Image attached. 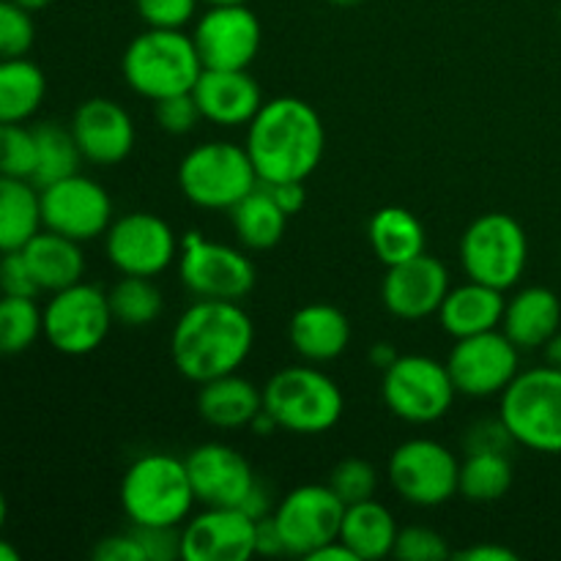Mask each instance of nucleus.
Masks as SVG:
<instances>
[{
  "label": "nucleus",
  "mask_w": 561,
  "mask_h": 561,
  "mask_svg": "<svg viewBox=\"0 0 561 561\" xmlns=\"http://www.w3.org/2000/svg\"><path fill=\"white\" fill-rule=\"evenodd\" d=\"M44 337L58 354L85 356L93 354L107 340L115 318L110 299L99 285L75 283L55 290L44 305Z\"/></svg>",
  "instance_id": "obj_10"
},
{
  "label": "nucleus",
  "mask_w": 561,
  "mask_h": 561,
  "mask_svg": "<svg viewBox=\"0 0 561 561\" xmlns=\"http://www.w3.org/2000/svg\"><path fill=\"white\" fill-rule=\"evenodd\" d=\"M22 252H25V261L42 294L69 288V285L80 283L85 274V255L80 250V241L66 239L55 230L42 228L22 247Z\"/></svg>",
  "instance_id": "obj_27"
},
{
  "label": "nucleus",
  "mask_w": 561,
  "mask_h": 561,
  "mask_svg": "<svg viewBox=\"0 0 561 561\" xmlns=\"http://www.w3.org/2000/svg\"><path fill=\"white\" fill-rule=\"evenodd\" d=\"M561 327V301L551 288L531 285L518 290L513 299L504 305L502 332L518 345L520 351L546 348L548 340Z\"/></svg>",
  "instance_id": "obj_24"
},
{
  "label": "nucleus",
  "mask_w": 561,
  "mask_h": 561,
  "mask_svg": "<svg viewBox=\"0 0 561 561\" xmlns=\"http://www.w3.org/2000/svg\"><path fill=\"white\" fill-rule=\"evenodd\" d=\"M148 561L181 559V526H131Z\"/></svg>",
  "instance_id": "obj_44"
},
{
  "label": "nucleus",
  "mask_w": 561,
  "mask_h": 561,
  "mask_svg": "<svg viewBox=\"0 0 561 561\" xmlns=\"http://www.w3.org/2000/svg\"><path fill=\"white\" fill-rule=\"evenodd\" d=\"M71 135L85 162L113 168L135 148V121L124 104L93 96L75 110Z\"/></svg>",
  "instance_id": "obj_21"
},
{
  "label": "nucleus",
  "mask_w": 561,
  "mask_h": 561,
  "mask_svg": "<svg viewBox=\"0 0 561 561\" xmlns=\"http://www.w3.org/2000/svg\"><path fill=\"white\" fill-rule=\"evenodd\" d=\"M208 5H233V3H250V0H206Z\"/></svg>",
  "instance_id": "obj_58"
},
{
  "label": "nucleus",
  "mask_w": 561,
  "mask_h": 561,
  "mask_svg": "<svg viewBox=\"0 0 561 561\" xmlns=\"http://www.w3.org/2000/svg\"><path fill=\"white\" fill-rule=\"evenodd\" d=\"M367 239L383 266L411 261L425 252V228L414 211L403 206H383L367 222Z\"/></svg>",
  "instance_id": "obj_31"
},
{
  "label": "nucleus",
  "mask_w": 561,
  "mask_h": 561,
  "mask_svg": "<svg viewBox=\"0 0 561 561\" xmlns=\"http://www.w3.org/2000/svg\"><path fill=\"white\" fill-rule=\"evenodd\" d=\"M0 561H20V551L3 537H0Z\"/></svg>",
  "instance_id": "obj_55"
},
{
  "label": "nucleus",
  "mask_w": 561,
  "mask_h": 561,
  "mask_svg": "<svg viewBox=\"0 0 561 561\" xmlns=\"http://www.w3.org/2000/svg\"><path fill=\"white\" fill-rule=\"evenodd\" d=\"M345 504L329 485H299L285 493L272 518L288 557H310L340 537Z\"/></svg>",
  "instance_id": "obj_15"
},
{
  "label": "nucleus",
  "mask_w": 561,
  "mask_h": 561,
  "mask_svg": "<svg viewBox=\"0 0 561 561\" xmlns=\"http://www.w3.org/2000/svg\"><path fill=\"white\" fill-rule=\"evenodd\" d=\"M499 416L515 444L561 455V370L546 365L518 373L502 392Z\"/></svg>",
  "instance_id": "obj_6"
},
{
  "label": "nucleus",
  "mask_w": 561,
  "mask_h": 561,
  "mask_svg": "<svg viewBox=\"0 0 561 561\" xmlns=\"http://www.w3.org/2000/svg\"><path fill=\"white\" fill-rule=\"evenodd\" d=\"M5 518H9V502H5L3 491H0V531H3V526H5Z\"/></svg>",
  "instance_id": "obj_57"
},
{
  "label": "nucleus",
  "mask_w": 561,
  "mask_h": 561,
  "mask_svg": "<svg viewBox=\"0 0 561 561\" xmlns=\"http://www.w3.org/2000/svg\"><path fill=\"white\" fill-rule=\"evenodd\" d=\"M559 22H561V5H559Z\"/></svg>",
  "instance_id": "obj_60"
},
{
  "label": "nucleus",
  "mask_w": 561,
  "mask_h": 561,
  "mask_svg": "<svg viewBox=\"0 0 561 561\" xmlns=\"http://www.w3.org/2000/svg\"><path fill=\"white\" fill-rule=\"evenodd\" d=\"M263 184V181H261ZM268 190V195L277 201V206L283 208L288 217L299 214L307 203V190L305 181H274V184H263Z\"/></svg>",
  "instance_id": "obj_47"
},
{
  "label": "nucleus",
  "mask_w": 561,
  "mask_h": 561,
  "mask_svg": "<svg viewBox=\"0 0 561 561\" xmlns=\"http://www.w3.org/2000/svg\"><path fill=\"white\" fill-rule=\"evenodd\" d=\"M398 535L392 513L376 499H367L345 507L337 540H343L359 561H378L392 557Z\"/></svg>",
  "instance_id": "obj_28"
},
{
  "label": "nucleus",
  "mask_w": 561,
  "mask_h": 561,
  "mask_svg": "<svg viewBox=\"0 0 561 561\" xmlns=\"http://www.w3.org/2000/svg\"><path fill=\"white\" fill-rule=\"evenodd\" d=\"M153 115H157L159 129L168 131V135H190L203 121L201 107H197L192 91L153 102Z\"/></svg>",
  "instance_id": "obj_41"
},
{
  "label": "nucleus",
  "mask_w": 561,
  "mask_h": 561,
  "mask_svg": "<svg viewBox=\"0 0 561 561\" xmlns=\"http://www.w3.org/2000/svg\"><path fill=\"white\" fill-rule=\"evenodd\" d=\"M33 11L22 9L14 0H0V60L25 58L36 42Z\"/></svg>",
  "instance_id": "obj_39"
},
{
  "label": "nucleus",
  "mask_w": 561,
  "mask_h": 561,
  "mask_svg": "<svg viewBox=\"0 0 561 561\" xmlns=\"http://www.w3.org/2000/svg\"><path fill=\"white\" fill-rule=\"evenodd\" d=\"M42 228L38 186L27 179L0 175V255L22 250Z\"/></svg>",
  "instance_id": "obj_29"
},
{
  "label": "nucleus",
  "mask_w": 561,
  "mask_h": 561,
  "mask_svg": "<svg viewBox=\"0 0 561 561\" xmlns=\"http://www.w3.org/2000/svg\"><path fill=\"white\" fill-rule=\"evenodd\" d=\"M121 75L137 96L148 102L190 93L203 75L195 42L175 27H146L121 58Z\"/></svg>",
  "instance_id": "obj_4"
},
{
  "label": "nucleus",
  "mask_w": 561,
  "mask_h": 561,
  "mask_svg": "<svg viewBox=\"0 0 561 561\" xmlns=\"http://www.w3.org/2000/svg\"><path fill=\"white\" fill-rule=\"evenodd\" d=\"M387 471L394 493L414 507H442L458 496V458L433 438H411L400 444L389 458Z\"/></svg>",
  "instance_id": "obj_12"
},
{
  "label": "nucleus",
  "mask_w": 561,
  "mask_h": 561,
  "mask_svg": "<svg viewBox=\"0 0 561 561\" xmlns=\"http://www.w3.org/2000/svg\"><path fill=\"white\" fill-rule=\"evenodd\" d=\"M263 409L277 420L279 431L294 436L329 433L345 411L337 381L310 365L285 367L263 387Z\"/></svg>",
  "instance_id": "obj_5"
},
{
  "label": "nucleus",
  "mask_w": 561,
  "mask_h": 561,
  "mask_svg": "<svg viewBox=\"0 0 561 561\" xmlns=\"http://www.w3.org/2000/svg\"><path fill=\"white\" fill-rule=\"evenodd\" d=\"M137 14L148 27H175L184 31L195 16L197 0H135Z\"/></svg>",
  "instance_id": "obj_42"
},
{
  "label": "nucleus",
  "mask_w": 561,
  "mask_h": 561,
  "mask_svg": "<svg viewBox=\"0 0 561 561\" xmlns=\"http://www.w3.org/2000/svg\"><path fill=\"white\" fill-rule=\"evenodd\" d=\"M104 252L121 274L157 277L173 263L179 239L173 236V228L157 214L131 211L113 219L104 233Z\"/></svg>",
  "instance_id": "obj_16"
},
{
  "label": "nucleus",
  "mask_w": 561,
  "mask_h": 561,
  "mask_svg": "<svg viewBox=\"0 0 561 561\" xmlns=\"http://www.w3.org/2000/svg\"><path fill=\"white\" fill-rule=\"evenodd\" d=\"M179 186L186 201L206 211H230L257 186V173L244 146L208 140L192 148L179 164Z\"/></svg>",
  "instance_id": "obj_7"
},
{
  "label": "nucleus",
  "mask_w": 561,
  "mask_h": 561,
  "mask_svg": "<svg viewBox=\"0 0 561 561\" xmlns=\"http://www.w3.org/2000/svg\"><path fill=\"white\" fill-rule=\"evenodd\" d=\"M247 153L257 181H307L327 151V129L310 102L299 96H277L263 102L247 124Z\"/></svg>",
  "instance_id": "obj_1"
},
{
  "label": "nucleus",
  "mask_w": 561,
  "mask_h": 561,
  "mask_svg": "<svg viewBox=\"0 0 561 561\" xmlns=\"http://www.w3.org/2000/svg\"><path fill=\"white\" fill-rule=\"evenodd\" d=\"M91 557L96 561H148L140 540L131 529L124 531V535H110L99 540Z\"/></svg>",
  "instance_id": "obj_46"
},
{
  "label": "nucleus",
  "mask_w": 561,
  "mask_h": 561,
  "mask_svg": "<svg viewBox=\"0 0 561 561\" xmlns=\"http://www.w3.org/2000/svg\"><path fill=\"white\" fill-rule=\"evenodd\" d=\"M327 485L337 493V499L345 504V507H351V504H359V502H367V499H373V493H376L378 488V474L367 460L345 458L334 466Z\"/></svg>",
  "instance_id": "obj_38"
},
{
  "label": "nucleus",
  "mask_w": 561,
  "mask_h": 561,
  "mask_svg": "<svg viewBox=\"0 0 561 561\" xmlns=\"http://www.w3.org/2000/svg\"><path fill=\"white\" fill-rule=\"evenodd\" d=\"M392 557L400 561H444L453 557V551L438 531L427 526H409L400 529Z\"/></svg>",
  "instance_id": "obj_40"
},
{
  "label": "nucleus",
  "mask_w": 561,
  "mask_h": 561,
  "mask_svg": "<svg viewBox=\"0 0 561 561\" xmlns=\"http://www.w3.org/2000/svg\"><path fill=\"white\" fill-rule=\"evenodd\" d=\"M261 409L263 389H257L250 378L239 376V373L211 378V381L201 383V392H197V414L217 431L250 427Z\"/></svg>",
  "instance_id": "obj_25"
},
{
  "label": "nucleus",
  "mask_w": 561,
  "mask_h": 561,
  "mask_svg": "<svg viewBox=\"0 0 561 561\" xmlns=\"http://www.w3.org/2000/svg\"><path fill=\"white\" fill-rule=\"evenodd\" d=\"M334 5H345V9H348V5H359L362 0H332Z\"/></svg>",
  "instance_id": "obj_59"
},
{
  "label": "nucleus",
  "mask_w": 561,
  "mask_h": 561,
  "mask_svg": "<svg viewBox=\"0 0 561 561\" xmlns=\"http://www.w3.org/2000/svg\"><path fill=\"white\" fill-rule=\"evenodd\" d=\"M195 499L203 507H241L247 493L255 488V471L239 449L208 442L184 458Z\"/></svg>",
  "instance_id": "obj_20"
},
{
  "label": "nucleus",
  "mask_w": 561,
  "mask_h": 561,
  "mask_svg": "<svg viewBox=\"0 0 561 561\" xmlns=\"http://www.w3.org/2000/svg\"><path fill=\"white\" fill-rule=\"evenodd\" d=\"M255 343V327L239 301L197 299L186 307L170 334V356L186 381L239 373Z\"/></svg>",
  "instance_id": "obj_2"
},
{
  "label": "nucleus",
  "mask_w": 561,
  "mask_h": 561,
  "mask_svg": "<svg viewBox=\"0 0 561 561\" xmlns=\"http://www.w3.org/2000/svg\"><path fill=\"white\" fill-rule=\"evenodd\" d=\"M257 553H261V557H283L285 553L283 535H279L272 515L255 520V557Z\"/></svg>",
  "instance_id": "obj_48"
},
{
  "label": "nucleus",
  "mask_w": 561,
  "mask_h": 561,
  "mask_svg": "<svg viewBox=\"0 0 561 561\" xmlns=\"http://www.w3.org/2000/svg\"><path fill=\"white\" fill-rule=\"evenodd\" d=\"M239 510H241V513L250 515L252 520H261V518H266V515L274 513V510H272V499H268V491L261 485V482H255V488H252V491L247 493V499H244V502H241Z\"/></svg>",
  "instance_id": "obj_50"
},
{
  "label": "nucleus",
  "mask_w": 561,
  "mask_h": 561,
  "mask_svg": "<svg viewBox=\"0 0 561 561\" xmlns=\"http://www.w3.org/2000/svg\"><path fill=\"white\" fill-rule=\"evenodd\" d=\"M255 557V520L239 507H206L181 526L184 561H247Z\"/></svg>",
  "instance_id": "obj_18"
},
{
  "label": "nucleus",
  "mask_w": 561,
  "mask_h": 561,
  "mask_svg": "<svg viewBox=\"0 0 561 561\" xmlns=\"http://www.w3.org/2000/svg\"><path fill=\"white\" fill-rule=\"evenodd\" d=\"M42 222L75 241H93L113 225V201L99 181L75 173L38 190Z\"/></svg>",
  "instance_id": "obj_14"
},
{
  "label": "nucleus",
  "mask_w": 561,
  "mask_h": 561,
  "mask_svg": "<svg viewBox=\"0 0 561 561\" xmlns=\"http://www.w3.org/2000/svg\"><path fill=\"white\" fill-rule=\"evenodd\" d=\"M290 345L296 354L312 365H327L345 354L351 343V321L340 307L312 301L299 307L288 327Z\"/></svg>",
  "instance_id": "obj_23"
},
{
  "label": "nucleus",
  "mask_w": 561,
  "mask_h": 561,
  "mask_svg": "<svg viewBox=\"0 0 561 561\" xmlns=\"http://www.w3.org/2000/svg\"><path fill=\"white\" fill-rule=\"evenodd\" d=\"M121 510L131 526H184L197 504L184 458L148 453L121 480Z\"/></svg>",
  "instance_id": "obj_3"
},
{
  "label": "nucleus",
  "mask_w": 561,
  "mask_h": 561,
  "mask_svg": "<svg viewBox=\"0 0 561 561\" xmlns=\"http://www.w3.org/2000/svg\"><path fill=\"white\" fill-rule=\"evenodd\" d=\"M203 121L217 126H247L263 107V91L247 69H203L192 88Z\"/></svg>",
  "instance_id": "obj_22"
},
{
  "label": "nucleus",
  "mask_w": 561,
  "mask_h": 561,
  "mask_svg": "<svg viewBox=\"0 0 561 561\" xmlns=\"http://www.w3.org/2000/svg\"><path fill=\"white\" fill-rule=\"evenodd\" d=\"M0 294L3 296H31L36 299L38 290L36 277H33L31 266L25 261V252H3L0 255Z\"/></svg>",
  "instance_id": "obj_43"
},
{
  "label": "nucleus",
  "mask_w": 561,
  "mask_h": 561,
  "mask_svg": "<svg viewBox=\"0 0 561 561\" xmlns=\"http://www.w3.org/2000/svg\"><path fill=\"white\" fill-rule=\"evenodd\" d=\"M449 294V272L438 257L422 255L387 266L381 283V301L400 321H422L436 316Z\"/></svg>",
  "instance_id": "obj_19"
},
{
  "label": "nucleus",
  "mask_w": 561,
  "mask_h": 561,
  "mask_svg": "<svg viewBox=\"0 0 561 561\" xmlns=\"http://www.w3.org/2000/svg\"><path fill=\"white\" fill-rule=\"evenodd\" d=\"M510 447H515V438L510 436L502 416L477 422L466 433V453H510Z\"/></svg>",
  "instance_id": "obj_45"
},
{
  "label": "nucleus",
  "mask_w": 561,
  "mask_h": 561,
  "mask_svg": "<svg viewBox=\"0 0 561 561\" xmlns=\"http://www.w3.org/2000/svg\"><path fill=\"white\" fill-rule=\"evenodd\" d=\"M14 3L22 5V9H27V11H42V9H47L53 0H14Z\"/></svg>",
  "instance_id": "obj_56"
},
{
  "label": "nucleus",
  "mask_w": 561,
  "mask_h": 561,
  "mask_svg": "<svg viewBox=\"0 0 561 561\" xmlns=\"http://www.w3.org/2000/svg\"><path fill=\"white\" fill-rule=\"evenodd\" d=\"M307 559H310V561H359L354 557V551H351V548L345 546L343 540H332L329 546L318 548V551L310 553Z\"/></svg>",
  "instance_id": "obj_51"
},
{
  "label": "nucleus",
  "mask_w": 561,
  "mask_h": 561,
  "mask_svg": "<svg viewBox=\"0 0 561 561\" xmlns=\"http://www.w3.org/2000/svg\"><path fill=\"white\" fill-rule=\"evenodd\" d=\"M107 299L115 323L129 329L151 327L164 310L162 290L157 288V283L151 277H135V274H124L113 285Z\"/></svg>",
  "instance_id": "obj_35"
},
{
  "label": "nucleus",
  "mask_w": 561,
  "mask_h": 561,
  "mask_svg": "<svg viewBox=\"0 0 561 561\" xmlns=\"http://www.w3.org/2000/svg\"><path fill=\"white\" fill-rule=\"evenodd\" d=\"M250 427H252V431L257 433V436H272L274 431H279L277 420H274V416L268 414L266 409H261V411H257V416H255V420L250 422Z\"/></svg>",
  "instance_id": "obj_53"
},
{
  "label": "nucleus",
  "mask_w": 561,
  "mask_h": 561,
  "mask_svg": "<svg viewBox=\"0 0 561 561\" xmlns=\"http://www.w3.org/2000/svg\"><path fill=\"white\" fill-rule=\"evenodd\" d=\"M398 356H400L398 351H394L389 343H383V340H381V343H376V345H373V348H370V362H373V365H376V367H381V370H387V367L392 365V362L398 359Z\"/></svg>",
  "instance_id": "obj_52"
},
{
  "label": "nucleus",
  "mask_w": 561,
  "mask_h": 561,
  "mask_svg": "<svg viewBox=\"0 0 561 561\" xmlns=\"http://www.w3.org/2000/svg\"><path fill=\"white\" fill-rule=\"evenodd\" d=\"M47 96V77L33 60H0V124H25Z\"/></svg>",
  "instance_id": "obj_32"
},
{
  "label": "nucleus",
  "mask_w": 561,
  "mask_h": 561,
  "mask_svg": "<svg viewBox=\"0 0 561 561\" xmlns=\"http://www.w3.org/2000/svg\"><path fill=\"white\" fill-rule=\"evenodd\" d=\"M520 348L499 329L455 340L449 351L447 370L458 394L466 398H491L502 394L518 376Z\"/></svg>",
  "instance_id": "obj_13"
},
{
  "label": "nucleus",
  "mask_w": 561,
  "mask_h": 561,
  "mask_svg": "<svg viewBox=\"0 0 561 561\" xmlns=\"http://www.w3.org/2000/svg\"><path fill=\"white\" fill-rule=\"evenodd\" d=\"M513 488V463L507 453H466L460 463L458 493L471 504H493Z\"/></svg>",
  "instance_id": "obj_34"
},
{
  "label": "nucleus",
  "mask_w": 561,
  "mask_h": 561,
  "mask_svg": "<svg viewBox=\"0 0 561 561\" xmlns=\"http://www.w3.org/2000/svg\"><path fill=\"white\" fill-rule=\"evenodd\" d=\"M33 137H36V170H33L31 181L38 190L66 179V175L80 173L82 153L71 135V126L66 129L58 121H42L33 126Z\"/></svg>",
  "instance_id": "obj_33"
},
{
  "label": "nucleus",
  "mask_w": 561,
  "mask_h": 561,
  "mask_svg": "<svg viewBox=\"0 0 561 561\" xmlns=\"http://www.w3.org/2000/svg\"><path fill=\"white\" fill-rule=\"evenodd\" d=\"M203 69H250L261 53L263 27L247 3L211 5L192 33Z\"/></svg>",
  "instance_id": "obj_17"
},
{
  "label": "nucleus",
  "mask_w": 561,
  "mask_h": 561,
  "mask_svg": "<svg viewBox=\"0 0 561 561\" xmlns=\"http://www.w3.org/2000/svg\"><path fill=\"white\" fill-rule=\"evenodd\" d=\"M44 334V312L31 296L0 294V354L14 356Z\"/></svg>",
  "instance_id": "obj_36"
},
{
  "label": "nucleus",
  "mask_w": 561,
  "mask_h": 561,
  "mask_svg": "<svg viewBox=\"0 0 561 561\" xmlns=\"http://www.w3.org/2000/svg\"><path fill=\"white\" fill-rule=\"evenodd\" d=\"M230 225H233L236 239L241 247L252 252H266L283 241L285 228H288V214L277 206L266 186L257 181L255 190L241 197L228 211Z\"/></svg>",
  "instance_id": "obj_30"
},
{
  "label": "nucleus",
  "mask_w": 561,
  "mask_h": 561,
  "mask_svg": "<svg viewBox=\"0 0 561 561\" xmlns=\"http://www.w3.org/2000/svg\"><path fill=\"white\" fill-rule=\"evenodd\" d=\"M455 559L460 561H518V553L510 551V548L496 546V542H482V546L463 548V551L455 553Z\"/></svg>",
  "instance_id": "obj_49"
},
{
  "label": "nucleus",
  "mask_w": 561,
  "mask_h": 561,
  "mask_svg": "<svg viewBox=\"0 0 561 561\" xmlns=\"http://www.w3.org/2000/svg\"><path fill=\"white\" fill-rule=\"evenodd\" d=\"M502 294L504 290L474 283V279L458 285V288H449L442 307H438V321H442L444 332L460 340L499 329L502 327L504 305H507Z\"/></svg>",
  "instance_id": "obj_26"
},
{
  "label": "nucleus",
  "mask_w": 561,
  "mask_h": 561,
  "mask_svg": "<svg viewBox=\"0 0 561 561\" xmlns=\"http://www.w3.org/2000/svg\"><path fill=\"white\" fill-rule=\"evenodd\" d=\"M460 263L474 283L507 290L518 285L529 263V239L524 225L504 211H488L466 228L460 239Z\"/></svg>",
  "instance_id": "obj_8"
},
{
  "label": "nucleus",
  "mask_w": 561,
  "mask_h": 561,
  "mask_svg": "<svg viewBox=\"0 0 561 561\" xmlns=\"http://www.w3.org/2000/svg\"><path fill=\"white\" fill-rule=\"evenodd\" d=\"M546 359L548 365L561 370V332L553 334V337L546 343Z\"/></svg>",
  "instance_id": "obj_54"
},
{
  "label": "nucleus",
  "mask_w": 561,
  "mask_h": 561,
  "mask_svg": "<svg viewBox=\"0 0 561 561\" xmlns=\"http://www.w3.org/2000/svg\"><path fill=\"white\" fill-rule=\"evenodd\" d=\"M381 394L387 409L398 420L409 425H433L453 409L458 389L449 376L447 362L409 354L398 356L383 370Z\"/></svg>",
  "instance_id": "obj_9"
},
{
  "label": "nucleus",
  "mask_w": 561,
  "mask_h": 561,
  "mask_svg": "<svg viewBox=\"0 0 561 561\" xmlns=\"http://www.w3.org/2000/svg\"><path fill=\"white\" fill-rule=\"evenodd\" d=\"M179 274L195 299L241 301L255 288L250 257L230 244L203 239L201 230H190L181 241Z\"/></svg>",
  "instance_id": "obj_11"
},
{
  "label": "nucleus",
  "mask_w": 561,
  "mask_h": 561,
  "mask_svg": "<svg viewBox=\"0 0 561 561\" xmlns=\"http://www.w3.org/2000/svg\"><path fill=\"white\" fill-rule=\"evenodd\" d=\"M36 170V137L25 124H0V175L33 179Z\"/></svg>",
  "instance_id": "obj_37"
}]
</instances>
